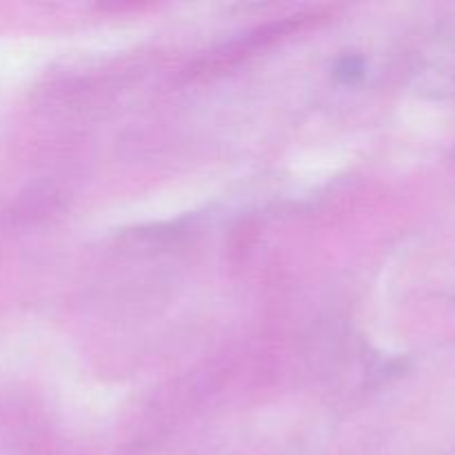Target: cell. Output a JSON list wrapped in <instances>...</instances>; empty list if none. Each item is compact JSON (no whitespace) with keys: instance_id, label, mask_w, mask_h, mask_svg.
Returning a JSON list of instances; mask_svg holds the SVG:
<instances>
[]
</instances>
